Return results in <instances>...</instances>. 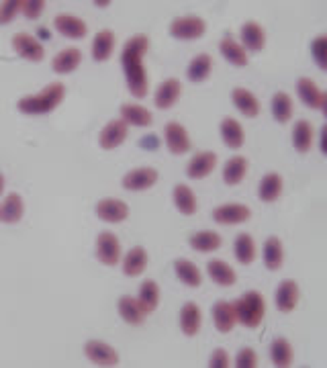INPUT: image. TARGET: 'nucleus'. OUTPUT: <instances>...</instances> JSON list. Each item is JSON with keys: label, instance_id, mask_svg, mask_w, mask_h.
<instances>
[{"label": "nucleus", "instance_id": "f257e3e1", "mask_svg": "<svg viewBox=\"0 0 327 368\" xmlns=\"http://www.w3.org/2000/svg\"><path fill=\"white\" fill-rule=\"evenodd\" d=\"M150 50V39L146 35H133L121 54V65L127 80V86L135 99H143L148 94V74L143 68V56Z\"/></svg>", "mask_w": 327, "mask_h": 368}, {"label": "nucleus", "instance_id": "f03ea898", "mask_svg": "<svg viewBox=\"0 0 327 368\" xmlns=\"http://www.w3.org/2000/svg\"><path fill=\"white\" fill-rule=\"evenodd\" d=\"M63 96H66V86L61 82H52L41 92L23 96L17 107L23 115H48L59 107Z\"/></svg>", "mask_w": 327, "mask_h": 368}, {"label": "nucleus", "instance_id": "7ed1b4c3", "mask_svg": "<svg viewBox=\"0 0 327 368\" xmlns=\"http://www.w3.org/2000/svg\"><path fill=\"white\" fill-rule=\"evenodd\" d=\"M233 309H235L237 323H241L246 327H258L264 319L266 303L258 291H250L233 303Z\"/></svg>", "mask_w": 327, "mask_h": 368}, {"label": "nucleus", "instance_id": "20e7f679", "mask_svg": "<svg viewBox=\"0 0 327 368\" xmlns=\"http://www.w3.org/2000/svg\"><path fill=\"white\" fill-rule=\"evenodd\" d=\"M207 31V25L201 17H178L170 25V33L176 39H199Z\"/></svg>", "mask_w": 327, "mask_h": 368}, {"label": "nucleus", "instance_id": "39448f33", "mask_svg": "<svg viewBox=\"0 0 327 368\" xmlns=\"http://www.w3.org/2000/svg\"><path fill=\"white\" fill-rule=\"evenodd\" d=\"M297 92H299V99L303 101L305 107H309V109H321L324 113H327V94L317 88V84L311 78H299Z\"/></svg>", "mask_w": 327, "mask_h": 368}, {"label": "nucleus", "instance_id": "423d86ee", "mask_svg": "<svg viewBox=\"0 0 327 368\" xmlns=\"http://www.w3.org/2000/svg\"><path fill=\"white\" fill-rule=\"evenodd\" d=\"M164 139L174 156H182L190 150V137L180 123H168L164 129Z\"/></svg>", "mask_w": 327, "mask_h": 368}, {"label": "nucleus", "instance_id": "0eeeda50", "mask_svg": "<svg viewBox=\"0 0 327 368\" xmlns=\"http://www.w3.org/2000/svg\"><path fill=\"white\" fill-rule=\"evenodd\" d=\"M12 50L29 61H41L46 56V50L43 45L29 33H19L12 37Z\"/></svg>", "mask_w": 327, "mask_h": 368}, {"label": "nucleus", "instance_id": "6e6552de", "mask_svg": "<svg viewBox=\"0 0 327 368\" xmlns=\"http://www.w3.org/2000/svg\"><path fill=\"white\" fill-rule=\"evenodd\" d=\"M84 352H86L88 360L99 367H117L119 365V354L115 352V348H110L105 342L90 340V342H86Z\"/></svg>", "mask_w": 327, "mask_h": 368}, {"label": "nucleus", "instance_id": "1a4fd4ad", "mask_svg": "<svg viewBox=\"0 0 327 368\" xmlns=\"http://www.w3.org/2000/svg\"><path fill=\"white\" fill-rule=\"evenodd\" d=\"M97 256L105 266H117L121 260V244L115 234L103 232L97 240Z\"/></svg>", "mask_w": 327, "mask_h": 368}, {"label": "nucleus", "instance_id": "9d476101", "mask_svg": "<svg viewBox=\"0 0 327 368\" xmlns=\"http://www.w3.org/2000/svg\"><path fill=\"white\" fill-rule=\"evenodd\" d=\"M55 31L63 37L70 39H82L88 33V27L82 19L74 17V14H57L54 21Z\"/></svg>", "mask_w": 327, "mask_h": 368}, {"label": "nucleus", "instance_id": "9b49d317", "mask_svg": "<svg viewBox=\"0 0 327 368\" xmlns=\"http://www.w3.org/2000/svg\"><path fill=\"white\" fill-rule=\"evenodd\" d=\"M215 166H217V154H213V152H203V154H197V156L188 162L186 174H188V178H192V181H201V178L209 176V174L215 170Z\"/></svg>", "mask_w": 327, "mask_h": 368}, {"label": "nucleus", "instance_id": "f8f14e48", "mask_svg": "<svg viewBox=\"0 0 327 368\" xmlns=\"http://www.w3.org/2000/svg\"><path fill=\"white\" fill-rule=\"evenodd\" d=\"M158 181V170L154 168H137L123 176V188L125 190H148Z\"/></svg>", "mask_w": 327, "mask_h": 368}, {"label": "nucleus", "instance_id": "ddd939ff", "mask_svg": "<svg viewBox=\"0 0 327 368\" xmlns=\"http://www.w3.org/2000/svg\"><path fill=\"white\" fill-rule=\"evenodd\" d=\"M252 217V211L244 205H221L213 211V219L219 225H237Z\"/></svg>", "mask_w": 327, "mask_h": 368}, {"label": "nucleus", "instance_id": "4468645a", "mask_svg": "<svg viewBox=\"0 0 327 368\" xmlns=\"http://www.w3.org/2000/svg\"><path fill=\"white\" fill-rule=\"evenodd\" d=\"M97 215H99V219H103L107 223H121L127 219L129 207L119 198H103L97 205Z\"/></svg>", "mask_w": 327, "mask_h": 368}, {"label": "nucleus", "instance_id": "2eb2a0df", "mask_svg": "<svg viewBox=\"0 0 327 368\" xmlns=\"http://www.w3.org/2000/svg\"><path fill=\"white\" fill-rule=\"evenodd\" d=\"M180 94H182V84H180V80L168 78V80H164L162 84L158 86L156 96H154V103H156L158 109L166 111V109H172V107H174V103L178 101Z\"/></svg>", "mask_w": 327, "mask_h": 368}, {"label": "nucleus", "instance_id": "dca6fc26", "mask_svg": "<svg viewBox=\"0 0 327 368\" xmlns=\"http://www.w3.org/2000/svg\"><path fill=\"white\" fill-rule=\"evenodd\" d=\"M127 139V123L123 119H115L105 125L101 131V147L103 150H115Z\"/></svg>", "mask_w": 327, "mask_h": 368}, {"label": "nucleus", "instance_id": "f3484780", "mask_svg": "<svg viewBox=\"0 0 327 368\" xmlns=\"http://www.w3.org/2000/svg\"><path fill=\"white\" fill-rule=\"evenodd\" d=\"M241 41L246 45L244 50H248V52H262L266 45V33L258 23L248 21L241 25Z\"/></svg>", "mask_w": 327, "mask_h": 368}, {"label": "nucleus", "instance_id": "a211bd4d", "mask_svg": "<svg viewBox=\"0 0 327 368\" xmlns=\"http://www.w3.org/2000/svg\"><path fill=\"white\" fill-rule=\"evenodd\" d=\"M299 303V287L295 280L286 278L280 283V287L276 289V307L282 313H290Z\"/></svg>", "mask_w": 327, "mask_h": 368}, {"label": "nucleus", "instance_id": "6ab92c4d", "mask_svg": "<svg viewBox=\"0 0 327 368\" xmlns=\"http://www.w3.org/2000/svg\"><path fill=\"white\" fill-rule=\"evenodd\" d=\"M23 211H25V205H23L21 194L10 192L0 205V221L2 223H19L23 217Z\"/></svg>", "mask_w": 327, "mask_h": 368}, {"label": "nucleus", "instance_id": "aec40b11", "mask_svg": "<svg viewBox=\"0 0 327 368\" xmlns=\"http://www.w3.org/2000/svg\"><path fill=\"white\" fill-rule=\"evenodd\" d=\"M201 323H203V315H201V309L195 305V303H186L180 311V327L184 331V336L192 338L199 334L201 329Z\"/></svg>", "mask_w": 327, "mask_h": 368}, {"label": "nucleus", "instance_id": "412c9836", "mask_svg": "<svg viewBox=\"0 0 327 368\" xmlns=\"http://www.w3.org/2000/svg\"><path fill=\"white\" fill-rule=\"evenodd\" d=\"M213 321H215V327H217L221 334H229L235 327V323H237L233 303L219 301L217 305L213 307Z\"/></svg>", "mask_w": 327, "mask_h": 368}, {"label": "nucleus", "instance_id": "4be33fe9", "mask_svg": "<svg viewBox=\"0 0 327 368\" xmlns=\"http://www.w3.org/2000/svg\"><path fill=\"white\" fill-rule=\"evenodd\" d=\"M233 103H235L237 111H239L241 115H246L248 119H254V117L260 115L258 99H256L250 90H246V88H235V90H233Z\"/></svg>", "mask_w": 327, "mask_h": 368}, {"label": "nucleus", "instance_id": "5701e85b", "mask_svg": "<svg viewBox=\"0 0 327 368\" xmlns=\"http://www.w3.org/2000/svg\"><path fill=\"white\" fill-rule=\"evenodd\" d=\"M219 50H221V56L229 61V63L239 65V68L248 65V54H246L244 45H239V43H237L231 35H225V37H223V41H221Z\"/></svg>", "mask_w": 327, "mask_h": 368}, {"label": "nucleus", "instance_id": "b1692460", "mask_svg": "<svg viewBox=\"0 0 327 368\" xmlns=\"http://www.w3.org/2000/svg\"><path fill=\"white\" fill-rule=\"evenodd\" d=\"M137 303H139L141 311H143L146 315L154 313V311L158 309V303H160V287H158L154 280H146V283L139 287Z\"/></svg>", "mask_w": 327, "mask_h": 368}, {"label": "nucleus", "instance_id": "393cba45", "mask_svg": "<svg viewBox=\"0 0 327 368\" xmlns=\"http://www.w3.org/2000/svg\"><path fill=\"white\" fill-rule=\"evenodd\" d=\"M207 272L213 278V283H217L219 287H231L237 280L235 270L227 262H223V260H211L207 264Z\"/></svg>", "mask_w": 327, "mask_h": 368}, {"label": "nucleus", "instance_id": "a878e982", "mask_svg": "<svg viewBox=\"0 0 327 368\" xmlns=\"http://www.w3.org/2000/svg\"><path fill=\"white\" fill-rule=\"evenodd\" d=\"M80 61H82V52L76 48H68L55 56L52 68H54L55 74H70L80 65Z\"/></svg>", "mask_w": 327, "mask_h": 368}, {"label": "nucleus", "instance_id": "bb28decb", "mask_svg": "<svg viewBox=\"0 0 327 368\" xmlns=\"http://www.w3.org/2000/svg\"><path fill=\"white\" fill-rule=\"evenodd\" d=\"M148 266V254L141 245H135L133 249H129V254L123 260V272L127 276H139Z\"/></svg>", "mask_w": 327, "mask_h": 368}, {"label": "nucleus", "instance_id": "cd10ccee", "mask_svg": "<svg viewBox=\"0 0 327 368\" xmlns=\"http://www.w3.org/2000/svg\"><path fill=\"white\" fill-rule=\"evenodd\" d=\"M221 137H223V143L231 150H239L244 145V129L231 117H225L221 121Z\"/></svg>", "mask_w": 327, "mask_h": 368}, {"label": "nucleus", "instance_id": "c85d7f7f", "mask_svg": "<svg viewBox=\"0 0 327 368\" xmlns=\"http://www.w3.org/2000/svg\"><path fill=\"white\" fill-rule=\"evenodd\" d=\"M174 205L182 215H195L197 213V196L186 184H176L174 186Z\"/></svg>", "mask_w": 327, "mask_h": 368}, {"label": "nucleus", "instance_id": "c756f323", "mask_svg": "<svg viewBox=\"0 0 327 368\" xmlns=\"http://www.w3.org/2000/svg\"><path fill=\"white\" fill-rule=\"evenodd\" d=\"M112 50H115V33L109 29L97 33L92 41V60L107 61L112 56Z\"/></svg>", "mask_w": 327, "mask_h": 368}, {"label": "nucleus", "instance_id": "7c9ffc66", "mask_svg": "<svg viewBox=\"0 0 327 368\" xmlns=\"http://www.w3.org/2000/svg\"><path fill=\"white\" fill-rule=\"evenodd\" d=\"M121 119L127 125H135V127H150L154 123V115L139 107V105H123L121 107Z\"/></svg>", "mask_w": 327, "mask_h": 368}, {"label": "nucleus", "instance_id": "2f4dec72", "mask_svg": "<svg viewBox=\"0 0 327 368\" xmlns=\"http://www.w3.org/2000/svg\"><path fill=\"white\" fill-rule=\"evenodd\" d=\"M174 270H176V276L186 285V287H201V283H203V276H201V270L190 262V260H184V258H180V260H176L174 262Z\"/></svg>", "mask_w": 327, "mask_h": 368}, {"label": "nucleus", "instance_id": "473e14b6", "mask_svg": "<svg viewBox=\"0 0 327 368\" xmlns=\"http://www.w3.org/2000/svg\"><path fill=\"white\" fill-rule=\"evenodd\" d=\"M246 174H248V162H246V158L235 156V158H231V160L225 162V168H223V181H225V184L235 186V184H239L246 178Z\"/></svg>", "mask_w": 327, "mask_h": 368}, {"label": "nucleus", "instance_id": "72a5a7b5", "mask_svg": "<svg viewBox=\"0 0 327 368\" xmlns=\"http://www.w3.org/2000/svg\"><path fill=\"white\" fill-rule=\"evenodd\" d=\"M119 315H121L123 321H127L129 325H141L143 319H146V313L141 311L137 299L127 297V295L119 299Z\"/></svg>", "mask_w": 327, "mask_h": 368}, {"label": "nucleus", "instance_id": "f704fd0d", "mask_svg": "<svg viewBox=\"0 0 327 368\" xmlns=\"http://www.w3.org/2000/svg\"><path fill=\"white\" fill-rule=\"evenodd\" d=\"M211 70H213V60H211V56H209V54H199L195 60L188 63V68H186V76H188L190 82H203V80L209 78Z\"/></svg>", "mask_w": 327, "mask_h": 368}, {"label": "nucleus", "instance_id": "c9c22d12", "mask_svg": "<svg viewBox=\"0 0 327 368\" xmlns=\"http://www.w3.org/2000/svg\"><path fill=\"white\" fill-rule=\"evenodd\" d=\"M293 145L297 147V152L305 154L311 150L313 145V127L307 121H297L293 129Z\"/></svg>", "mask_w": 327, "mask_h": 368}, {"label": "nucleus", "instance_id": "e433bc0d", "mask_svg": "<svg viewBox=\"0 0 327 368\" xmlns=\"http://www.w3.org/2000/svg\"><path fill=\"white\" fill-rule=\"evenodd\" d=\"M233 249H235V258H237V262L244 264V266L252 264L254 258H256V244H254V240H252L248 234H239V236L235 238Z\"/></svg>", "mask_w": 327, "mask_h": 368}, {"label": "nucleus", "instance_id": "4c0bfd02", "mask_svg": "<svg viewBox=\"0 0 327 368\" xmlns=\"http://www.w3.org/2000/svg\"><path fill=\"white\" fill-rule=\"evenodd\" d=\"M270 358H272L276 368L290 367V362H293V348H290L288 340H284V338H276L274 340L272 346H270Z\"/></svg>", "mask_w": 327, "mask_h": 368}, {"label": "nucleus", "instance_id": "58836bf2", "mask_svg": "<svg viewBox=\"0 0 327 368\" xmlns=\"http://www.w3.org/2000/svg\"><path fill=\"white\" fill-rule=\"evenodd\" d=\"M284 260V249L282 242L278 238H268L264 244V264L268 270H278Z\"/></svg>", "mask_w": 327, "mask_h": 368}, {"label": "nucleus", "instance_id": "ea45409f", "mask_svg": "<svg viewBox=\"0 0 327 368\" xmlns=\"http://www.w3.org/2000/svg\"><path fill=\"white\" fill-rule=\"evenodd\" d=\"M190 247L197 252H215L221 247V236L215 232H199L190 238Z\"/></svg>", "mask_w": 327, "mask_h": 368}, {"label": "nucleus", "instance_id": "a19ab883", "mask_svg": "<svg viewBox=\"0 0 327 368\" xmlns=\"http://www.w3.org/2000/svg\"><path fill=\"white\" fill-rule=\"evenodd\" d=\"M272 115L278 123H286L293 117V101L286 92H276L272 96Z\"/></svg>", "mask_w": 327, "mask_h": 368}, {"label": "nucleus", "instance_id": "79ce46f5", "mask_svg": "<svg viewBox=\"0 0 327 368\" xmlns=\"http://www.w3.org/2000/svg\"><path fill=\"white\" fill-rule=\"evenodd\" d=\"M260 198L266 203H274L282 192V178L278 174H266L260 183Z\"/></svg>", "mask_w": 327, "mask_h": 368}, {"label": "nucleus", "instance_id": "37998d69", "mask_svg": "<svg viewBox=\"0 0 327 368\" xmlns=\"http://www.w3.org/2000/svg\"><path fill=\"white\" fill-rule=\"evenodd\" d=\"M21 6H23V0H6V2H2L0 4V25H8L17 17Z\"/></svg>", "mask_w": 327, "mask_h": 368}, {"label": "nucleus", "instance_id": "c03bdc74", "mask_svg": "<svg viewBox=\"0 0 327 368\" xmlns=\"http://www.w3.org/2000/svg\"><path fill=\"white\" fill-rule=\"evenodd\" d=\"M311 52H313V58L317 61V65L321 68V70H327V37L326 35H321V37H317L315 41H313V45H311Z\"/></svg>", "mask_w": 327, "mask_h": 368}, {"label": "nucleus", "instance_id": "a18cd8bd", "mask_svg": "<svg viewBox=\"0 0 327 368\" xmlns=\"http://www.w3.org/2000/svg\"><path fill=\"white\" fill-rule=\"evenodd\" d=\"M256 365H258V356L252 348H244L235 356V367L237 368H254Z\"/></svg>", "mask_w": 327, "mask_h": 368}, {"label": "nucleus", "instance_id": "49530a36", "mask_svg": "<svg viewBox=\"0 0 327 368\" xmlns=\"http://www.w3.org/2000/svg\"><path fill=\"white\" fill-rule=\"evenodd\" d=\"M46 8V2L43 0H23V6H21V12L27 17V19H37Z\"/></svg>", "mask_w": 327, "mask_h": 368}, {"label": "nucleus", "instance_id": "de8ad7c7", "mask_svg": "<svg viewBox=\"0 0 327 368\" xmlns=\"http://www.w3.org/2000/svg\"><path fill=\"white\" fill-rule=\"evenodd\" d=\"M209 367L211 368H227L229 367V356L225 350H215L209 358Z\"/></svg>", "mask_w": 327, "mask_h": 368}, {"label": "nucleus", "instance_id": "09e8293b", "mask_svg": "<svg viewBox=\"0 0 327 368\" xmlns=\"http://www.w3.org/2000/svg\"><path fill=\"white\" fill-rule=\"evenodd\" d=\"M139 145H141V147H152V150H156V147H158V137H156V135L143 137V139L139 141Z\"/></svg>", "mask_w": 327, "mask_h": 368}, {"label": "nucleus", "instance_id": "8fccbe9b", "mask_svg": "<svg viewBox=\"0 0 327 368\" xmlns=\"http://www.w3.org/2000/svg\"><path fill=\"white\" fill-rule=\"evenodd\" d=\"M2 190H4V176L0 174V194H2Z\"/></svg>", "mask_w": 327, "mask_h": 368}, {"label": "nucleus", "instance_id": "3c124183", "mask_svg": "<svg viewBox=\"0 0 327 368\" xmlns=\"http://www.w3.org/2000/svg\"><path fill=\"white\" fill-rule=\"evenodd\" d=\"M95 4H97V6H107V4H109V2H105V0H101V2H99V0H97V2H95Z\"/></svg>", "mask_w": 327, "mask_h": 368}]
</instances>
